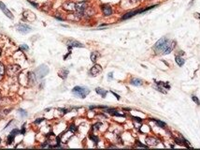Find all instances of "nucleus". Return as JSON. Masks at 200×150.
Wrapping results in <instances>:
<instances>
[{
  "label": "nucleus",
  "instance_id": "nucleus-1",
  "mask_svg": "<svg viewBox=\"0 0 200 150\" xmlns=\"http://www.w3.org/2000/svg\"><path fill=\"white\" fill-rule=\"evenodd\" d=\"M174 47H175L174 42H172V40L168 39H165V38H162V39H160L154 44L153 49L157 54H167L172 52Z\"/></svg>",
  "mask_w": 200,
  "mask_h": 150
},
{
  "label": "nucleus",
  "instance_id": "nucleus-2",
  "mask_svg": "<svg viewBox=\"0 0 200 150\" xmlns=\"http://www.w3.org/2000/svg\"><path fill=\"white\" fill-rule=\"evenodd\" d=\"M72 93L78 98H84L90 93V90L88 89L87 87H84V86H76L73 88Z\"/></svg>",
  "mask_w": 200,
  "mask_h": 150
},
{
  "label": "nucleus",
  "instance_id": "nucleus-3",
  "mask_svg": "<svg viewBox=\"0 0 200 150\" xmlns=\"http://www.w3.org/2000/svg\"><path fill=\"white\" fill-rule=\"evenodd\" d=\"M87 9H88L87 2H80L76 4V11L78 12V14H80V15H82Z\"/></svg>",
  "mask_w": 200,
  "mask_h": 150
},
{
  "label": "nucleus",
  "instance_id": "nucleus-4",
  "mask_svg": "<svg viewBox=\"0 0 200 150\" xmlns=\"http://www.w3.org/2000/svg\"><path fill=\"white\" fill-rule=\"evenodd\" d=\"M49 72V69L48 67L45 66V65H41L39 68H38V70H37V76H38L39 78H42L45 76L46 74H48Z\"/></svg>",
  "mask_w": 200,
  "mask_h": 150
},
{
  "label": "nucleus",
  "instance_id": "nucleus-5",
  "mask_svg": "<svg viewBox=\"0 0 200 150\" xmlns=\"http://www.w3.org/2000/svg\"><path fill=\"white\" fill-rule=\"evenodd\" d=\"M16 28L20 33H23V34H26L32 30L31 27L25 25V23H19V25H16Z\"/></svg>",
  "mask_w": 200,
  "mask_h": 150
},
{
  "label": "nucleus",
  "instance_id": "nucleus-6",
  "mask_svg": "<svg viewBox=\"0 0 200 150\" xmlns=\"http://www.w3.org/2000/svg\"><path fill=\"white\" fill-rule=\"evenodd\" d=\"M73 133H74V131H72L71 129H69L68 131L65 132V133L61 136V137H60V141L62 142V143H64V144H66V143L73 136Z\"/></svg>",
  "mask_w": 200,
  "mask_h": 150
},
{
  "label": "nucleus",
  "instance_id": "nucleus-7",
  "mask_svg": "<svg viewBox=\"0 0 200 150\" xmlns=\"http://www.w3.org/2000/svg\"><path fill=\"white\" fill-rule=\"evenodd\" d=\"M156 88L158 89V91L160 92H164V93H165V90H167L170 88V86L167 84V83H163V82H158L157 83V86Z\"/></svg>",
  "mask_w": 200,
  "mask_h": 150
},
{
  "label": "nucleus",
  "instance_id": "nucleus-8",
  "mask_svg": "<svg viewBox=\"0 0 200 150\" xmlns=\"http://www.w3.org/2000/svg\"><path fill=\"white\" fill-rule=\"evenodd\" d=\"M63 8L65 9L66 11H76V4L71 1H68V2H66L65 4L63 5Z\"/></svg>",
  "mask_w": 200,
  "mask_h": 150
},
{
  "label": "nucleus",
  "instance_id": "nucleus-9",
  "mask_svg": "<svg viewBox=\"0 0 200 150\" xmlns=\"http://www.w3.org/2000/svg\"><path fill=\"white\" fill-rule=\"evenodd\" d=\"M19 70H20L19 66H17V65H12V66H9L8 68L7 72H8L9 76H13V75H15L17 73V71H19Z\"/></svg>",
  "mask_w": 200,
  "mask_h": 150
},
{
  "label": "nucleus",
  "instance_id": "nucleus-10",
  "mask_svg": "<svg viewBox=\"0 0 200 150\" xmlns=\"http://www.w3.org/2000/svg\"><path fill=\"white\" fill-rule=\"evenodd\" d=\"M23 17H25V19H26L27 21L31 22V21H35V20H36V15L34 14L32 11H23Z\"/></svg>",
  "mask_w": 200,
  "mask_h": 150
},
{
  "label": "nucleus",
  "instance_id": "nucleus-11",
  "mask_svg": "<svg viewBox=\"0 0 200 150\" xmlns=\"http://www.w3.org/2000/svg\"><path fill=\"white\" fill-rule=\"evenodd\" d=\"M20 133V131H18V129H13V131L9 133V137H8V140H7V144L8 145H11V143L13 142V140H14L15 138V136L16 135H18Z\"/></svg>",
  "mask_w": 200,
  "mask_h": 150
},
{
  "label": "nucleus",
  "instance_id": "nucleus-12",
  "mask_svg": "<svg viewBox=\"0 0 200 150\" xmlns=\"http://www.w3.org/2000/svg\"><path fill=\"white\" fill-rule=\"evenodd\" d=\"M101 71H102V68L99 65H94V66L90 70V73L92 76H96L97 74H99Z\"/></svg>",
  "mask_w": 200,
  "mask_h": 150
},
{
  "label": "nucleus",
  "instance_id": "nucleus-13",
  "mask_svg": "<svg viewBox=\"0 0 200 150\" xmlns=\"http://www.w3.org/2000/svg\"><path fill=\"white\" fill-rule=\"evenodd\" d=\"M0 9H1V11L5 13V14L9 17V18H11V19H13V15H12V13L9 11L8 9H7V7L5 6V4L3 2H0Z\"/></svg>",
  "mask_w": 200,
  "mask_h": 150
},
{
  "label": "nucleus",
  "instance_id": "nucleus-14",
  "mask_svg": "<svg viewBox=\"0 0 200 150\" xmlns=\"http://www.w3.org/2000/svg\"><path fill=\"white\" fill-rule=\"evenodd\" d=\"M67 46H68V48H71V47H83V45L81 44L80 42H77V40H67Z\"/></svg>",
  "mask_w": 200,
  "mask_h": 150
},
{
  "label": "nucleus",
  "instance_id": "nucleus-15",
  "mask_svg": "<svg viewBox=\"0 0 200 150\" xmlns=\"http://www.w3.org/2000/svg\"><path fill=\"white\" fill-rule=\"evenodd\" d=\"M102 11L104 13V15L105 16H110L111 13H112V9H111V8L110 6H108V5H103L102 7Z\"/></svg>",
  "mask_w": 200,
  "mask_h": 150
},
{
  "label": "nucleus",
  "instance_id": "nucleus-16",
  "mask_svg": "<svg viewBox=\"0 0 200 150\" xmlns=\"http://www.w3.org/2000/svg\"><path fill=\"white\" fill-rule=\"evenodd\" d=\"M146 143L149 145H158V140L155 139L154 137H147L146 138Z\"/></svg>",
  "mask_w": 200,
  "mask_h": 150
},
{
  "label": "nucleus",
  "instance_id": "nucleus-17",
  "mask_svg": "<svg viewBox=\"0 0 200 150\" xmlns=\"http://www.w3.org/2000/svg\"><path fill=\"white\" fill-rule=\"evenodd\" d=\"M96 93H97V94H99L100 96L102 97V98H105V97H106V95H107V91H106V90H104L103 88L97 87L96 89Z\"/></svg>",
  "mask_w": 200,
  "mask_h": 150
},
{
  "label": "nucleus",
  "instance_id": "nucleus-18",
  "mask_svg": "<svg viewBox=\"0 0 200 150\" xmlns=\"http://www.w3.org/2000/svg\"><path fill=\"white\" fill-rule=\"evenodd\" d=\"M36 79H37V75H35L33 72H31V73L28 74L29 83H32V84H35V82H36Z\"/></svg>",
  "mask_w": 200,
  "mask_h": 150
},
{
  "label": "nucleus",
  "instance_id": "nucleus-19",
  "mask_svg": "<svg viewBox=\"0 0 200 150\" xmlns=\"http://www.w3.org/2000/svg\"><path fill=\"white\" fill-rule=\"evenodd\" d=\"M131 84H134V86H140L142 84V81L140 79H138V78H135V79H132L131 80Z\"/></svg>",
  "mask_w": 200,
  "mask_h": 150
},
{
  "label": "nucleus",
  "instance_id": "nucleus-20",
  "mask_svg": "<svg viewBox=\"0 0 200 150\" xmlns=\"http://www.w3.org/2000/svg\"><path fill=\"white\" fill-rule=\"evenodd\" d=\"M175 59H176V62H177V64L179 65V67L183 66V64H184V59L182 58V57L177 56H176V58H175Z\"/></svg>",
  "mask_w": 200,
  "mask_h": 150
},
{
  "label": "nucleus",
  "instance_id": "nucleus-21",
  "mask_svg": "<svg viewBox=\"0 0 200 150\" xmlns=\"http://www.w3.org/2000/svg\"><path fill=\"white\" fill-rule=\"evenodd\" d=\"M67 74H68V70H62L59 71V76L61 78H63V79H66Z\"/></svg>",
  "mask_w": 200,
  "mask_h": 150
},
{
  "label": "nucleus",
  "instance_id": "nucleus-22",
  "mask_svg": "<svg viewBox=\"0 0 200 150\" xmlns=\"http://www.w3.org/2000/svg\"><path fill=\"white\" fill-rule=\"evenodd\" d=\"M98 56H99V54L96 53V52H94V53H92V54H91V60H92L93 62H96V61L97 60Z\"/></svg>",
  "mask_w": 200,
  "mask_h": 150
},
{
  "label": "nucleus",
  "instance_id": "nucleus-23",
  "mask_svg": "<svg viewBox=\"0 0 200 150\" xmlns=\"http://www.w3.org/2000/svg\"><path fill=\"white\" fill-rule=\"evenodd\" d=\"M4 73H5V68H4V66H3L2 63H0V77L3 76Z\"/></svg>",
  "mask_w": 200,
  "mask_h": 150
},
{
  "label": "nucleus",
  "instance_id": "nucleus-24",
  "mask_svg": "<svg viewBox=\"0 0 200 150\" xmlns=\"http://www.w3.org/2000/svg\"><path fill=\"white\" fill-rule=\"evenodd\" d=\"M153 121H155L156 122V124L159 126V127H165V124L164 123V122H161V121H159V120H153Z\"/></svg>",
  "mask_w": 200,
  "mask_h": 150
},
{
  "label": "nucleus",
  "instance_id": "nucleus-25",
  "mask_svg": "<svg viewBox=\"0 0 200 150\" xmlns=\"http://www.w3.org/2000/svg\"><path fill=\"white\" fill-rule=\"evenodd\" d=\"M192 100H194V101H195V103L197 104V105H200V101H199V100H198V98H196L195 96H193V97H192Z\"/></svg>",
  "mask_w": 200,
  "mask_h": 150
},
{
  "label": "nucleus",
  "instance_id": "nucleus-26",
  "mask_svg": "<svg viewBox=\"0 0 200 150\" xmlns=\"http://www.w3.org/2000/svg\"><path fill=\"white\" fill-rule=\"evenodd\" d=\"M90 138L93 140V141L96 143V144H97V142H98V138L96 137V136H93V135H90Z\"/></svg>",
  "mask_w": 200,
  "mask_h": 150
},
{
  "label": "nucleus",
  "instance_id": "nucleus-27",
  "mask_svg": "<svg viewBox=\"0 0 200 150\" xmlns=\"http://www.w3.org/2000/svg\"><path fill=\"white\" fill-rule=\"evenodd\" d=\"M101 126V123H97V124H96L94 126V129H99L98 127H100Z\"/></svg>",
  "mask_w": 200,
  "mask_h": 150
},
{
  "label": "nucleus",
  "instance_id": "nucleus-28",
  "mask_svg": "<svg viewBox=\"0 0 200 150\" xmlns=\"http://www.w3.org/2000/svg\"><path fill=\"white\" fill-rule=\"evenodd\" d=\"M71 129V131H77V128H76L74 125H72V126H71V127H70V129Z\"/></svg>",
  "mask_w": 200,
  "mask_h": 150
},
{
  "label": "nucleus",
  "instance_id": "nucleus-29",
  "mask_svg": "<svg viewBox=\"0 0 200 150\" xmlns=\"http://www.w3.org/2000/svg\"><path fill=\"white\" fill-rule=\"evenodd\" d=\"M25 124L23 125V129H22V131H21V133L25 134Z\"/></svg>",
  "mask_w": 200,
  "mask_h": 150
},
{
  "label": "nucleus",
  "instance_id": "nucleus-30",
  "mask_svg": "<svg viewBox=\"0 0 200 150\" xmlns=\"http://www.w3.org/2000/svg\"><path fill=\"white\" fill-rule=\"evenodd\" d=\"M21 49L22 50H28V47H27L26 45H23V46H21Z\"/></svg>",
  "mask_w": 200,
  "mask_h": 150
},
{
  "label": "nucleus",
  "instance_id": "nucleus-31",
  "mask_svg": "<svg viewBox=\"0 0 200 150\" xmlns=\"http://www.w3.org/2000/svg\"><path fill=\"white\" fill-rule=\"evenodd\" d=\"M20 112H21V115H26L25 111H23V110H22V109H20Z\"/></svg>",
  "mask_w": 200,
  "mask_h": 150
},
{
  "label": "nucleus",
  "instance_id": "nucleus-32",
  "mask_svg": "<svg viewBox=\"0 0 200 150\" xmlns=\"http://www.w3.org/2000/svg\"><path fill=\"white\" fill-rule=\"evenodd\" d=\"M43 120V119H37V121H36V123L38 124V123H40V122H41Z\"/></svg>",
  "mask_w": 200,
  "mask_h": 150
},
{
  "label": "nucleus",
  "instance_id": "nucleus-33",
  "mask_svg": "<svg viewBox=\"0 0 200 150\" xmlns=\"http://www.w3.org/2000/svg\"><path fill=\"white\" fill-rule=\"evenodd\" d=\"M108 79H112V73H108Z\"/></svg>",
  "mask_w": 200,
  "mask_h": 150
},
{
  "label": "nucleus",
  "instance_id": "nucleus-34",
  "mask_svg": "<svg viewBox=\"0 0 200 150\" xmlns=\"http://www.w3.org/2000/svg\"><path fill=\"white\" fill-rule=\"evenodd\" d=\"M112 94H113V95H114V96H115V97H116V98H118V100H119V98H120V97H119V96H118V95H117V94H115V93H114V92H112Z\"/></svg>",
  "mask_w": 200,
  "mask_h": 150
},
{
  "label": "nucleus",
  "instance_id": "nucleus-35",
  "mask_svg": "<svg viewBox=\"0 0 200 150\" xmlns=\"http://www.w3.org/2000/svg\"><path fill=\"white\" fill-rule=\"evenodd\" d=\"M195 15L196 18H200V14H198V13H195Z\"/></svg>",
  "mask_w": 200,
  "mask_h": 150
},
{
  "label": "nucleus",
  "instance_id": "nucleus-36",
  "mask_svg": "<svg viewBox=\"0 0 200 150\" xmlns=\"http://www.w3.org/2000/svg\"><path fill=\"white\" fill-rule=\"evenodd\" d=\"M131 2H137V1H138V0H130Z\"/></svg>",
  "mask_w": 200,
  "mask_h": 150
},
{
  "label": "nucleus",
  "instance_id": "nucleus-37",
  "mask_svg": "<svg viewBox=\"0 0 200 150\" xmlns=\"http://www.w3.org/2000/svg\"><path fill=\"white\" fill-rule=\"evenodd\" d=\"M0 54H1V49H0Z\"/></svg>",
  "mask_w": 200,
  "mask_h": 150
},
{
  "label": "nucleus",
  "instance_id": "nucleus-38",
  "mask_svg": "<svg viewBox=\"0 0 200 150\" xmlns=\"http://www.w3.org/2000/svg\"><path fill=\"white\" fill-rule=\"evenodd\" d=\"M0 142H1V139H0Z\"/></svg>",
  "mask_w": 200,
  "mask_h": 150
},
{
  "label": "nucleus",
  "instance_id": "nucleus-39",
  "mask_svg": "<svg viewBox=\"0 0 200 150\" xmlns=\"http://www.w3.org/2000/svg\"><path fill=\"white\" fill-rule=\"evenodd\" d=\"M0 98H1V95H0Z\"/></svg>",
  "mask_w": 200,
  "mask_h": 150
}]
</instances>
